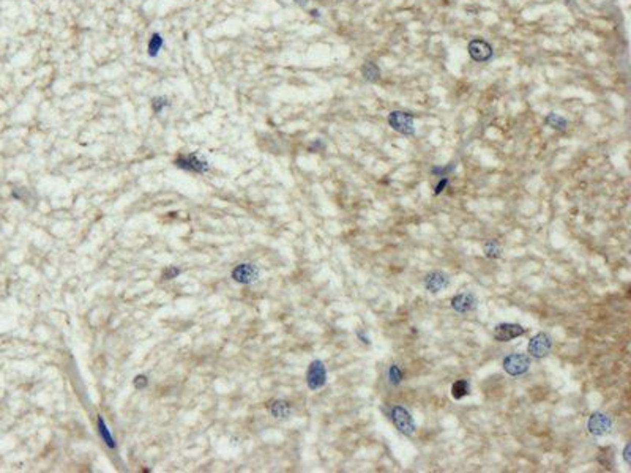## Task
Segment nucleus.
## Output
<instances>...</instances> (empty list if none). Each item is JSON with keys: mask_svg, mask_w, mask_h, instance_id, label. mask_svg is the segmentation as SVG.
<instances>
[{"mask_svg": "<svg viewBox=\"0 0 631 473\" xmlns=\"http://www.w3.org/2000/svg\"><path fill=\"white\" fill-rule=\"evenodd\" d=\"M362 76H363L365 81L374 84L380 79V68L377 67V63L368 60L362 65Z\"/></svg>", "mask_w": 631, "mask_h": 473, "instance_id": "obj_15", "label": "nucleus"}, {"mask_svg": "<svg viewBox=\"0 0 631 473\" xmlns=\"http://www.w3.org/2000/svg\"><path fill=\"white\" fill-rule=\"evenodd\" d=\"M467 51H469V56H470V59H472L473 62H478V63L489 62V60L492 59V56H494V49H492V46H491L488 41H484V39H481V38L470 39V43H469V46H467Z\"/></svg>", "mask_w": 631, "mask_h": 473, "instance_id": "obj_10", "label": "nucleus"}, {"mask_svg": "<svg viewBox=\"0 0 631 473\" xmlns=\"http://www.w3.org/2000/svg\"><path fill=\"white\" fill-rule=\"evenodd\" d=\"M180 273H182V270L178 268V267H175V265H170V267H166L164 270H163V279L164 281H169V279H175V278H178L180 276Z\"/></svg>", "mask_w": 631, "mask_h": 473, "instance_id": "obj_23", "label": "nucleus"}, {"mask_svg": "<svg viewBox=\"0 0 631 473\" xmlns=\"http://www.w3.org/2000/svg\"><path fill=\"white\" fill-rule=\"evenodd\" d=\"M483 251L488 259H499L502 256V245L497 240H486L483 245Z\"/></svg>", "mask_w": 631, "mask_h": 473, "instance_id": "obj_18", "label": "nucleus"}, {"mask_svg": "<svg viewBox=\"0 0 631 473\" xmlns=\"http://www.w3.org/2000/svg\"><path fill=\"white\" fill-rule=\"evenodd\" d=\"M357 338L362 341V344H365V346H371V339H370V336H368L363 330H358V332H357Z\"/></svg>", "mask_w": 631, "mask_h": 473, "instance_id": "obj_27", "label": "nucleus"}, {"mask_svg": "<svg viewBox=\"0 0 631 473\" xmlns=\"http://www.w3.org/2000/svg\"><path fill=\"white\" fill-rule=\"evenodd\" d=\"M267 409L270 412V415L276 419H284L289 418L292 413V405L291 402H287L284 399H275L272 402L267 404Z\"/></svg>", "mask_w": 631, "mask_h": 473, "instance_id": "obj_13", "label": "nucleus"}, {"mask_svg": "<svg viewBox=\"0 0 631 473\" xmlns=\"http://www.w3.org/2000/svg\"><path fill=\"white\" fill-rule=\"evenodd\" d=\"M133 385H134V388H136V390L142 391L144 388H147V385H149V379H147L146 375H138V377H134V380H133Z\"/></svg>", "mask_w": 631, "mask_h": 473, "instance_id": "obj_24", "label": "nucleus"}, {"mask_svg": "<svg viewBox=\"0 0 631 473\" xmlns=\"http://www.w3.org/2000/svg\"><path fill=\"white\" fill-rule=\"evenodd\" d=\"M327 384V367L324 361L312 360L306 371V385L311 391H318Z\"/></svg>", "mask_w": 631, "mask_h": 473, "instance_id": "obj_6", "label": "nucleus"}, {"mask_svg": "<svg viewBox=\"0 0 631 473\" xmlns=\"http://www.w3.org/2000/svg\"><path fill=\"white\" fill-rule=\"evenodd\" d=\"M309 15H311L312 18H321V13H319V10H311V11H309Z\"/></svg>", "mask_w": 631, "mask_h": 473, "instance_id": "obj_30", "label": "nucleus"}, {"mask_svg": "<svg viewBox=\"0 0 631 473\" xmlns=\"http://www.w3.org/2000/svg\"><path fill=\"white\" fill-rule=\"evenodd\" d=\"M387 377H388V382H390L393 387H398V385H401V382L404 380V371L401 369V366H398V364H391V366L388 367Z\"/></svg>", "mask_w": 631, "mask_h": 473, "instance_id": "obj_20", "label": "nucleus"}, {"mask_svg": "<svg viewBox=\"0 0 631 473\" xmlns=\"http://www.w3.org/2000/svg\"><path fill=\"white\" fill-rule=\"evenodd\" d=\"M450 284L448 274L443 271H431L425 276V289L431 294H439Z\"/></svg>", "mask_w": 631, "mask_h": 473, "instance_id": "obj_12", "label": "nucleus"}, {"mask_svg": "<svg viewBox=\"0 0 631 473\" xmlns=\"http://www.w3.org/2000/svg\"><path fill=\"white\" fill-rule=\"evenodd\" d=\"M390 419H391V423L394 424V428L407 437L414 436L415 431H417V424L414 421V416L404 405H399V404L393 405L390 409Z\"/></svg>", "mask_w": 631, "mask_h": 473, "instance_id": "obj_1", "label": "nucleus"}, {"mask_svg": "<svg viewBox=\"0 0 631 473\" xmlns=\"http://www.w3.org/2000/svg\"><path fill=\"white\" fill-rule=\"evenodd\" d=\"M322 149H324V142L322 140H314L311 146H309V150L311 152H314V150L318 152V150H322Z\"/></svg>", "mask_w": 631, "mask_h": 473, "instance_id": "obj_28", "label": "nucleus"}, {"mask_svg": "<svg viewBox=\"0 0 631 473\" xmlns=\"http://www.w3.org/2000/svg\"><path fill=\"white\" fill-rule=\"evenodd\" d=\"M545 122H546L548 126L554 128L557 131H565V129L568 128V120H567V118L559 115V114H556V112H549L546 115V118H545Z\"/></svg>", "mask_w": 631, "mask_h": 473, "instance_id": "obj_17", "label": "nucleus"}, {"mask_svg": "<svg viewBox=\"0 0 631 473\" xmlns=\"http://www.w3.org/2000/svg\"><path fill=\"white\" fill-rule=\"evenodd\" d=\"M170 106V103L166 97H155L152 100V109L155 114H161L164 109H167Z\"/></svg>", "mask_w": 631, "mask_h": 473, "instance_id": "obj_22", "label": "nucleus"}, {"mask_svg": "<svg viewBox=\"0 0 631 473\" xmlns=\"http://www.w3.org/2000/svg\"><path fill=\"white\" fill-rule=\"evenodd\" d=\"M587 429L594 437H604L612 432V419L603 412H594L589 416Z\"/></svg>", "mask_w": 631, "mask_h": 473, "instance_id": "obj_8", "label": "nucleus"}, {"mask_svg": "<svg viewBox=\"0 0 631 473\" xmlns=\"http://www.w3.org/2000/svg\"><path fill=\"white\" fill-rule=\"evenodd\" d=\"M415 117L412 112L407 111H391L388 114V125L391 129L404 136H414L415 134Z\"/></svg>", "mask_w": 631, "mask_h": 473, "instance_id": "obj_3", "label": "nucleus"}, {"mask_svg": "<svg viewBox=\"0 0 631 473\" xmlns=\"http://www.w3.org/2000/svg\"><path fill=\"white\" fill-rule=\"evenodd\" d=\"M502 364H504V371L508 375L519 377L529 372L532 366V358L529 355H522V353H510L504 358Z\"/></svg>", "mask_w": 631, "mask_h": 473, "instance_id": "obj_4", "label": "nucleus"}, {"mask_svg": "<svg viewBox=\"0 0 631 473\" xmlns=\"http://www.w3.org/2000/svg\"><path fill=\"white\" fill-rule=\"evenodd\" d=\"M470 394V382L466 379H459L452 385V398L456 401H461L463 398Z\"/></svg>", "mask_w": 631, "mask_h": 473, "instance_id": "obj_16", "label": "nucleus"}, {"mask_svg": "<svg viewBox=\"0 0 631 473\" xmlns=\"http://www.w3.org/2000/svg\"><path fill=\"white\" fill-rule=\"evenodd\" d=\"M260 276V270L256 264H251V262H242V264L235 265L234 270L231 271V278L234 282L242 284V286H248L253 284L259 279Z\"/></svg>", "mask_w": 631, "mask_h": 473, "instance_id": "obj_5", "label": "nucleus"}, {"mask_svg": "<svg viewBox=\"0 0 631 473\" xmlns=\"http://www.w3.org/2000/svg\"><path fill=\"white\" fill-rule=\"evenodd\" d=\"M446 186H448V178H446V177H442V178L439 180V183L436 185V188H434V194L439 196L440 193H443V191L446 190Z\"/></svg>", "mask_w": 631, "mask_h": 473, "instance_id": "obj_25", "label": "nucleus"}, {"mask_svg": "<svg viewBox=\"0 0 631 473\" xmlns=\"http://www.w3.org/2000/svg\"><path fill=\"white\" fill-rule=\"evenodd\" d=\"M163 43H164L163 36H161L160 33H153V35L150 36V39H149V44H147V54H149L152 59H155L158 54H160V51H161V48H163Z\"/></svg>", "mask_w": 631, "mask_h": 473, "instance_id": "obj_19", "label": "nucleus"}, {"mask_svg": "<svg viewBox=\"0 0 631 473\" xmlns=\"http://www.w3.org/2000/svg\"><path fill=\"white\" fill-rule=\"evenodd\" d=\"M629 451H631V445H629V443H626V445H625V448H623V453H622L623 462H625L626 465H629V464H631V454H629Z\"/></svg>", "mask_w": 631, "mask_h": 473, "instance_id": "obj_26", "label": "nucleus"}, {"mask_svg": "<svg viewBox=\"0 0 631 473\" xmlns=\"http://www.w3.org/2000/svg\"><path fill=\"white\" fill-rule=\"evenodd\" d=\"M477 306H478V298H477V295L473 294V292H461V294H456L453 298H452V308L458 312V314H467V312H472V311H475L477 309Z\"/></svg>", "mask_w": 631, "mask_h": 473, "instance_id": "obj_11", "label": "nucleus"}, {"mask_svg": "<svg viewBox=\"0 0 631 473\" xmlns=\"http://www.w3.org/2000/svg\"><path fill=\"white\" fill-rule=\"evenodd\" d=\"M174 164L178 169L187 170V172H193V174H207L210 170V163L199 153L180 155V156L175 158Z\"/></svg>", "mask_w": 631, "mask_h": 473, "instance_id": "obj_2", "label": "nucleus"}, {"mask_svg": "<svg viewBox=\"0 0 631 473\" xmlns=\"http://www.w3.org/2000/svg\"><path fill=\"white\" fill-rule=\"evenodd\" d=\"M455 169H456V163H450L448 166H434L431 167V174L442 178V177H448V174H452Z\"/></svg>", "mask_w": 631, "mask_h": 473, "instance_id": "obj_21", "label": "nucleus"}, {"mask_svg": "<svg viewBox=\"0 0 631 473\" xmlns=\"http://www.w3.org/2000/svg\"><path fill=\"white\" fill-rule=\"evenodd\" d=\"M97 428H98V434L101 436V439H103L104 445H106L108 448H111V450H115V448H117L115 439H114V436L111 434V431H109L108 424L104 423V419H103V416H101V415H98V416H97Z\"/></svg>", "mask_w": 631, "mask_h": 473, "instance_id": "obj_14", "label": "nucleus"}, {"mask_svg": "<svg viewBox=\"0 0 631 473\" xmlns=\"http://www.w3.org/2000/svg\"><path fill=\"white\" fill-rule=\"evenodd\" d=\"M525 332L527 330H525V328L519 323L504 322V323L495 325L492 335H494V339L497 341V343H510V341H513V339L524 336Z\"/></svg>", "mask_w": 631, "mask_h": 473, "instance_id": "obj_9", "label": "nucleus"}, {"mask_svg": "<svg viewBox=\"0 0 631 473\" xmlns=\"http://www.w3.org/2000/svg\"><path fill=\"white\" fill-rule=\"evenodd\" d=\"M552 350V339L548 333H536L533 338H530L527 344V352L530 358H545Z\"/></svg>", "mask_w": 631, "mask_h": 473, "instance_id": "obj_7", "label": "nucleus"}, {"mask_svg": "<svg viewBox=\"0 0 631 473\" xmlns=\"http://www.w3.org/2000/svg\"><path fill=\"white\" fill-rule=\"evenodd\" d=\"M294 2H295L297 5H300V7H306L309 0H294Z\"/></svg>", "mask_w": 631, "mask_h": 473, "instance_id": "obj_29", "label": "nucleus"}]
</instances>
